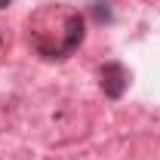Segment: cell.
<instances>
[{
  "label": "cell",
  "instance_id": "obj_2",
  "mask_svg": "<svg viewBox=\"0 0 160 160\" xmlns=\"http://www.w3.org/2000/svg\"><path fill=\"white\" fill-rule=\"evenodd\" d=\"M126 86H129V71L120 62H105V68H102V92L108 99H120Z\"/></svg>",
  "mask_w": 160,
  "mask_h": 160
},
{
  "label": "cell",
  "instance_id": "obj_4",
  "mask_svg": "<svg viewBox=\"0 0 160 160\" xmlns=\"http://www.w3.org/2000/svg\"><path fill=\"white\" fill-rule=\"evenodd\" d=\"M0 40H3V37H0Z\"/></svg>",
  "mask_w": 160,
  "mask_h": 160
},
{
  "label": "cell",
  "instance_id": "obj_3",
  "mask_svg": "<svg viewBox=\"0 0 160 160\" xmlns=\"http://www.w3.org/2000/svg\"><path fill=\"white\" fill-rule=\"evenodd\" d=\"M3 6H9V0H0V9H3Z\"/></svg>",
  "mask_w": 160,
  "mask_h": 160
},
{
  "label": "cell",
  "instance_id": "obj_1",
  "mask_svg": "<svg viewBox=\"0 0 160 160\" xmlns=\"http://www.w3.org/2000/svg\"><path fill=\"white\" fill-rule=\"evenodd\" d=\"M28 40L43 59H68L83 43V16L68 6H43L28 19Z\"/></svg>",
  "mask_w": 160,
  "mask_h": 160
}]
</instances>
